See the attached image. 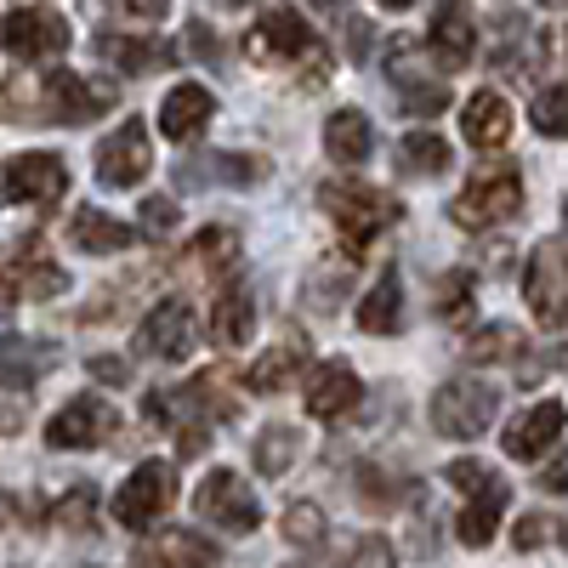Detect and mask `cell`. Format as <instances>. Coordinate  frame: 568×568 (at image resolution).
I'll return each mask as SVG.
<instances>
[{
	"label": "cell",
	"mask_w": 568,
	"mask_h": 568,
	"mask_svg": "<svg viewBox=\"0 0 568 568\" xmlns=\"http://www.w3.org/2000/svg\"><path fill=\"white\" fill-rule=\"evenodd\" d=\"M114 103L109 85H91L69 69H45V74H18L7 85V120L18 125H85Z\"/></svg>",
	"instance_id": "obj_1"
},
{
	"label": "cell",
	"mask_w": 568,
	"mask_h": 568,
	"mask_svg": "<svg viewBox=\"0 0 568 568\" xmlns=\"http://www.w3.org/2000/svg\"><path fill=\"white\" fill-rule=\"evenodd\" d=\"M318 205L329 211V222L347 233L353 256H358L369 240H382V233L404 216L393 194H382V187H364V182H324V187H318Z\"/></svg>",
	"instance_id": "obj_2"
},
{
	"label": "cell",
	"mask_w": 568,
	"mask_h": 568,
	"mask_svg": "<svg viewBox=\"0 0 568 568\" xmlns=\"http://www.w3.org/2000/svg\"><path fill=\"white\" fill-rule=\"evenodd\" d=\"M500 415V387H489L484 375H455L433 393V433L438 438H478L489 433V420Z\"/></svg>",
	"instance_id": "obj_3"
},
{
	"label": "cell",
	"mask_w": 568,
	"mask_h": 568,
	"mask_svg": "<svg viewBox=\"0 0 568 568\" xmlns=\"http://www.w3.org/2000/svg\"><path fill=\"white\" fill-rule=\"evenodd\" d=\"M517 211H524V176H517V165H489L478 171L466 187H460V200L449 205V216L471 233H484V227H500L511 222Z\"/></svg>",
	"instance_id": "obj_4"
},
{
	"label": "cell",
	"mask_w": 568,
	"mask_h": 568,
	"mask_svg": "<svg viewBox=\"0 0 568 568\" xmlns=\"http://www.w3.org/2000/svg\"><path fill=\"white\" fill-rule=\"evenodd\" d=\"M194 511H200V524L222 529V535H256L262 524V500L251 495V484L240 478V471H205V484L194 489Z\"/></svg>",
	"instance_id": "obj_5"
},
{
	"label": "cell",
	"mask_w": 568,
	"mask_h": 568,
	"mask_svg": "<svg viewBox=\"0 0 568 568\" xmlns=\"http://www.w3.org/2000/svg\"><path fill=\"white\" fill-rule=\"evenodd\" d=\"M171 506H176V471L165 460H142L114 489V524L120 529H154Z\"/></svg>",
	"instance_id": "obj_6"
},
{
	"label": "cell",
	"mask_w": 568,
	"mask_h": 568,
	"mask_svg": "<svg viewBox=\"0 0 568 568\" xmlns=\"http://www.w3.org/2000/svg\"><path fill=\"white\" fill-rule=\"evenodd\" d=\"M0 45L18 58V63H52L69 52V18L52 7H18L0 18Z\"/></svg>",
	"instance_id": "obj_7"
},
{
	"label": "cell",
	"mask_w": 568,
	"mask_h": 568,
	"mask_svg": "<svg viewBox=\"0 0 568 568\" xmlns=\"http://www.w3.org/2000/svg\"><path fill=\"white\" fill-rule=\"evenodd\" d=\"M387 80H393V91H398V103H404V114H444L449 109V80H438L433 69H426V58H420V45L415 40H393L387 45Z\"/></svg>",
	"instance_id": "obj_8"
},
{
	"label": "cell",
	"mask_w": 568,
	"mask_h": 568,
	"mask_svg": "<svg viewBox=\"0 0 568 568\" xmlns=\"http://www.w3.org/2000/svg\"><path fill=\"white\" fill-rule=\"evenodd\" d=\"M114 433H120V409L109 398H98V393H80V398H69L52 415L45 444H52V449H103Z\"/></svg>",
	"instance_id": "obj_9"
},
{
	"label": "cell",
	"mask_w": 568,
	"mask_h": 568,
	"mask_svg": "<svg viewBox=\"0 0 568 568\" xmlns=\"http://www.w3.org/2000/svg\"><path fill=\"white\" fill-rule=\"evenodd\" d=\"M524 296H529V313L546 329H562L568 324V251L557 240L535 245V256L524 267Z\"/></svg>",
	"instance_id": "obj_10"
},
{
	"label": "cell",
	"mask_w": 568,
	"mask_h": 568,
	"mask_svg": "<svg viewBox=\"0 0 568 568\" xmlns=\"http://www.w3.org/2000/svg\"><path fill=\"white\" fill-rule=\"evenodd\" d=\"M136 347L149 353V358H165V364L194 358V347H200V313L187 307L182 296L160 302L149 318H142V329H136Z\"/></svg>",
	"instance_id": "obj_11"
},
{
	"label": "cell",
	"mask_w": 568,
	"mask_h": 568,
	"mask_svg": "<svg viewBox=\"0 0 568 568\" xmlns=\"http://www.w3.org/2000/svg\"><path fill=\"white\" fill-rule=\"evenodd\" d=\"M149 165H154V154H149V125L142 120H125L98 142V182L103 187H136L149 176Z\"/></svg>",
	"instance_id": "obj_12"
},
{
	"label": "cell",
	"mask_w": 568,
	"mask_h": 568,
	"mask_svg": "<svg viewBox=\"0 0 568 568\" xmlns=\"http://www.w3.org/2000/svg\"><path fill=\"white\" fill-rule=\"evenodd\" d=\"M245 52L262 58V63H296V58H318V45H313V29L296 12H267V18L251 23Z\"/></svg>",
	"instance_id": "obj_13"
},
{
	"label": "cell",
	"mask_w": 568,
	"mask_h": 568,
	"mask_svg": "<svg viewBox=\"0 0 568 568\" xmlns=\"http://www.w3.org/2000/svg\"><path fill=\"white\" fill-rule=\"evenodd\" d=\"M358 398H364L358 369H353V364H342V358L318 364V369L307 375V393H302V404H307V415H313V420H342V415H353V409H358Z\"/></svg>",
	"instance_id": "obj_14"
},
{
	"label": "cell",
	"mask_w": 568,
	"mask_h": 568,
	"mask_svg": "<svg viewBox=\"0 0 568 568\" xmlns=\"http://www.w3.org/2000/svg\"><path fill=\"white\" fill-rule=\"evenodd\" d=\"M262 176H267V160H256V154H227V149L194 154V160L176 165V182H182V187H251V182H262Z\"/></svg>",
	"instance_id": "obj_15"
},
{
	"label": "cell",
	"mask_w": 568,
	"mask_h": 568,
	"mask_svg": "<svg viewBox=\"0 0 568 568\" xmlns=\"http://www.w3.org/2000/svg\"><path fill=\"white\" fill-rule=\"evenodd\" d=\"M7 187L23 205H58L69 194V165L58 154H18L7 165Z\"/></svg>",
	"instance_id": "obj_16"
},
{
	"label": "cell",
	"mask_w": 568,
	"mask_h": 568,
	"mask_svg": "<svg viewBox=\"0 0 568 568\" xmlns=\"http://www.w3.org/2000/svg\"><path fill=\"white\" fill-rule=\"evenodd\" d=\"M58 347L52 342H40V336H7L0 342V387L7 393H29V387H40L45 375L58 369Z\"/></svg>",
	"instance_id": "obj_17"
},
{
	"label": "cell",
	"mask_w": 568,
	"mask_h": 568,
	"mask_svg": "<svg viewBox=\"0 0 568 568\" xmlns=\"http://www.w3.org/2000/svg\"><path fill=\"white\" fill-rule=\"evenodd\" d=\"M568 426V409L557 404V398H540L535 409H524L511 426H506V438H500V449L511 455V460H535V455H546L551 444H557V433Z\"/></svg>",
	"instance_id": "obj_18"
},
{
	"label": "cell",
	"mask_w": 568,
	"mask_h": 568,
	"mask_svg": "<svg viewBox=\"0 0 568 568\" xmlns=\"http://www.w3.org/2000/svg\"><path fill=\"white\" fill-rule=\"evenodd\" d=\"M426 45H433V52L444 58V69H466V63H471V52H478V23H471V7H466V0H438Z\"/></svg>",
	"instance_id": "obj_19"
},
{
	"label": "cell",
	"mask_w": 568,
	"mask_h": 568,
	"mask_svg": "<svg viewBox=\"0 0 568 568\" xmlns=\"http://www.w3.org/2000/svg\"><path fill=\"white\" fill-rule=\"evenodd\" d=\"M211 114H216L211 91L194 85V80H182V85L165 91V103H160V131H165L171 142H187V136H200V131L211 125Z\"/></svg>",
	"instance_id": "obj_20"
},
{
	"label": "cell",
	"mask_w": 568,
	"mask_h": 568,
	"mask_svg": "<svg viewBox=\"0 0 568 568\" xmlns=\"http://www.w3.org/2000/svg\"><path fill=\"white\" fill-rule=\"evenodd\" d=\"M69 240H74V251H85V256H114V251H131V245H136V227L114 222V216L98 211V205H80L74 222H69Z\"/></svg>",
	"instance_id": "obj_21"
},
{
	"label": "cell",
	"mask_w": 568,
	"mask_h": 568,
	"mask_svg": "<svg viewBox=\"0 0 568 568\" xmlns=\"http://www.w3.org/2000/svg\"><path fill=\"white\" fill-rule=\"evenodd\" d=\"M460 131H466L471 149H500V142L511 136V109H506L500 91H478V98H466Z\"/></svg>",
	"instance_id": "obj_22"
},
{
	"label": "cell",
	"mask_w": 568,
	"mask_h": 568,
	"mask_svg": "<svg viewBox=\"0 0 568 568\" xmlns=\"http://www.w3.org/2000/svg\"><path fill=\"white\" fill-rule=\"evenodd\" d=\"M324 149L329 160H342V165H364L369 149H375V125L364 109H336L324 120Z\"/></svg>",
	"instance_id": "obj_23"
},
{
	"label": "cell",
	"mask_w": 568,
	"mask_h": 568,
	"mask_svg": "<svg viewBox=\"0 0 568 568\" xmlns=\"http://www.w3.org/2000/svg\"><path fill=\"white\" fill-rule=\"evenodd\" d=\"M251 329H256V302L245 284H227V291L211 302V342L216 347H240L251 342Z\"/></svg>",
	"instance_id": "obj_24"
},
{
	"label": "cell",
	"mask_w": 568,
	"mask_h": 568,
	"mask_svg": "<svg viewBox=\"0 0 568 568\" xmlns=\"http://www.w3.org/2000/svg\"><path fill=\"white\" fill-rule=\"evenodd\" d=\"M307 364V342L302 336H284L273 342L256 364H251V393H284V387H296V369Z\"/></svg>",
	"instance_id": "obj_25"
},
{
	"label": "cell",
	"mask_w": 568,
	"mask_h": 568,
	"mask_svg": "<svg viewBox=\"0 0 568 568\" xmlns=\"http://www.w3.org/2000/svg\"><path fill=\"white\" fill-rule=\"evenodd\" d=\"M506 484L495 478L484 495H471L466 500V511H460V524H455V535H460V546H471V551H484L489 540H495V529H500V511H506Z\"/></svg>",
	"instance_id": "obj_26"
},
{
	"label": "cell",
	"mask_w": 568,
	"mask_h": 568,
	"mask_svg": "<svg viewBox=\"0 0 568 568\" xmlns=\"http://www.w3.org/2000/svg\"><path fill=\"white\" fill-rule=\"evenodd\" d=\"M540 52H546L540 29H529L524 18H500V45H495V69H506V74H535V69H540Z\"/></svg>",
	"instance_id": "obj_27"
},
{
	"label": "cell",
	"mask_w": 568,
	"mask_h": 568,
	"mask_svg": "<svg viewBox=\"0 0 568 568\" xmlns=\"http://www.w3.org/2000/svg\"><path fill=\"white\" fill-rule=\"evenodd\" d=\"M98 58L125 69V74H154L160 63H171L165 40H131V34H98Z\"/></svg>",
	"instance_id": "obj_28"
},
{
	"label": "cell",
	"mask_w": 568,
	"mask_h": 568,
	"mask_svg": "<svg viewBox=\"0 0 568 568\" xmlns=\"http://www.w3.org/2000/svg\"><path fill=\"white\" fill-rule=\"evenodd\" d=\"M222 551L200 529H165L154 540V568H216Z\"/></svg>",
	"instance_id": "obj_29"
},
{
	"label": "cell",
	"mask_w": 568,
	"mask_h": 568,
	"mask_svg": "<svg viewBox=\"0 0 568 568\" xmlns=\"http://www.w3.org/2000/svg\"><path fill=\"white\" fill-rule=\"evenodd\" d=\"M69 291V273L58 267V262H45L40 256V245H18V296H29V302H52V296H63Z\"/></svg>",
	"instance_id": "obj_30"
},
{
	"label": "cell",
	"mask_w": 568,
	"mask_h": 568,
	"mask_svg": "<svg viewBox=\"0 0 568 568\" xmlns=\"http://www.w3.org/2000/svg\"><path fill=\"white\" fill-rule=\"evenodd\" d=\"M358 324L369 329V336H393V329L404 324V284H398V273H387V278L358 302Z\"/></svg>",
	"instance_id": "obj_31"
},
{
	"label": "cell",
	"mask_w": 568,
	"mask_h": 568,
	"mask_svg": "<svg viewBox=\"0 0 568 568\" xmlns=\"http://www.w3.org/2000/svg\"><path fill=\"white\" fill-rule=\"evenodd\" d=\"M524 329H511V324H484L478 336H466V358L471 364H524Z\"/></svg>",
	"instance_id": "obj_32"
},
{
	"label": "cell",
	"mask_w": 568,
	"mask_h": 568,
	"mask_svg": "<svg viewBox=\"0 0 568 568\" xmlns=\"http://www.w3.org/2000/svg\"><path fill=\"white\" fill-rule=\"evenodd\" d=\"M296 449H302V438H296V426H262L256 433V444H251V460H256V471L262 478H284V471L296 466Z\"/></svg>",
	"instance_id": "obj_33"
},
{
	"label": "cell",
	"mask_w": 568,
	"mask_h": 568,
	"mask_svg": "<svg viewBox=\"0 0 568 568\" xmlns=\"http://www.w3.org/2000/svg\"><path fill=\"white\" fill-rule=\"evenodd\" d=\"M398 165H404V176H444L449 171V142L438 131H409L398 142Z\"/></svg>",
	"instance_id": "obj_34"
},
{
	"label": "cell",
	"mask_w": 568,
	"mask_h": 568,
	"mask_svg": "<svg viewBox=\"0 0 568 568\" xmlns=\"http://www.w3.org/2000/svg\"><path fill=\"white\" fill-rule=\"evenodd\" d=\"M471 296H478V273H471V267H449V273L433 284V313L449 318V324H460V318L471 313Z\"/></svg>",
	"instance_id": "obj_35"
},
{
	"label": "cell",
	"mask_w": 568,
	"mask_h": 568,
	"mask_svg": "<svg viewBox=\"0 0 568 568\" xmlns=\"http://www.w3.org/2000/svg\"><path fill=\"white\" fill-rule=\"evenodd\" d=\"M187 262H194L200 273H227L233 262H240V233L233 227H205L194 245H187Z\"/></svg>",
	"instance_id": "obj_36"
},
{
	"label": "cell",
	"mask_w": 568,
	"mask_h": 568,
	"mask_svg": "<svg viewBox=\"0 0 568 568\" xmlns=\"http://www.w3.org/2000/svg\"><path fill=\"white\" fill-rule=\"evenodd\" d=\"M324 511L313 506V500H291L284 506V540L291 546H302V551H313V546H324Z\"/></svg>",
	"instance_id": "obj_37"
},
{
	"label": "cell",
	"mask_w": 568,
	"mask_h": 568,
	"mask_svg": "<svg viewBox=\"0 0 568 568\" xmlns=\"http://www.w3.org/2000/svg\"><path fill=\"white\" fill-rule=\"evenodd\" d=\"M347 284H353V262H324V267H313V278H307V302L318 307V313H329V307H336V296L347 291Z\"/></svg>",
	"instance_id": "obj_38"
},
{
	"label": "cell",
	"mask_w": 568,
	"mask_h": 568,
	"mask_svg": "<svg viewBox=\"0 0 568 568\" xmlns=\"http://www.w3.org/2000/svg\"><path fill=\"white\" fill-rule=\"evenodd\" d=\"M58 524L74 529V535H98V489H91V484H74V489L58 500Z\"/></svg>",
	"instance_id": "obj_39"
},
{
	"label": "cell",
	"mask_w": 568,
	"mask_h": 568,
	"mask_svg": "<svg viewBox=\"0 0 568 568\" xmlns=\"http://www.w3.org/2000/svg\"><path fill=\"white\" fill-rule=\"evenodd\" d=\"M529 120H535V131H540V136H568V80L540 91L535 109H529Z\"/></svg>",
	"instance_id": "obj_40"
},
{
	"label": "cell",
	"mask_w": 568,
	"mask_h": 568,
	"mask_svg": "<svg viewBox=\"0 0 568 568\" xmlns=\"http://www.w3.org/2000/svg\"><path fill=\"white\" fill-rule=\"evenodd\" d=\"M358 500L369 506V511H387V506H398V495H404V484H393V471H382V466H358Z\"/></svg>",
	"instance_id": "obj_41"
},
{
	"label": "cell",
	"mask_w": 568,
	"mask_h": 568,
	"mask_svg": "<svg viewBox=\"0 0 568 568\" xmlns=\"http://www.w3.org/2000/svg\"><path fill=\"white\" fill-rule=\"evenodd\" d=\"M342 568H398V551L387 546V535H358L342 557Z\"/></svg>",
	"instance_id": "obj_42"
},
{
	"label": "cell",
	"mask_w": 568,
	"mask_h": 568,
	"mask_svg": "<svg viewBox=\"0 0 568 568\" xmlns=\"http://www.w3.org/2000/svg\"><path fill=\"white\" fill-rule=\"evenodd\" d=\"M444 478H449V484H455V489L471 500V495H484V489L495 484V471H489L484 460H449V471H444Z\"/></svg>",
	"instance_id": "obj_43"
},
{
	"label": "cell",
	"mask_w": 568,
	"mask_h": 568,
	"mask_svg": "<svg viewBox=\"0 0 568 568\" xmlns=\"http://www.w3.org/2000/svg\"><path fill=\"white\" fill-rule=\"evenodd\" d=\"M551 535H557V529H551V517H540V511H529V517H524V524H517V529H511V546H517V551H540V546H546Z\"/></svg>",
	"instance_id": "obj_44"
},
{
	"label": "cell",
	"mask_w": 568,
	"mask_h": 568,
	"mask_svg": "<svg viewBox=\"0 0 568 568\" xmlns=\"http://www.w3.org/2000/svg\"><path fill=\"white\" fill-rule=\"evenodd\" d=\"M85 7L98 12L103 0H85ZM114 12H120V18H136V23H160V18L171 12V0H114Z\"/></svg>",
	"instance_id": "obj_45"
},
{
	"label": "cell",
	"mask_w": 568,
	"mask_h": 568,
	"mask_svg": "<svg viewBox=\"0 0 568 568\" xmlns=\"http://www.w3.org/2000/svg\"><path fill=\"white\" fill-rule=\"evenodd\" d=\"M171 227H176V205H171V200H149V205H142V233L165 240Z\"/></svg>",
	"instance_id": "obj_46"
},
{
	"label": "cell",
	"mask_w": 568,
	"mask_h": 568,
	"mask_svg": "<svg viewBox=\"0 0 568 568\" xmlns=\"http://www.w3.org/2000/svg\"><path fill=\"white\" fill-rule=\"evenodd\" d=\"M91 375H98V382H109V387H125V382H131V364H125V358L98 353V358H91Z\"/></svg>",
	"instance_id": "obj_47"
},
{
	"label": "cell",
	"mask_w": 568,
	"mask_h": 568,
	"mask_svg": "<svg viewBox=\"0 0 568 568\" xmlns=\"http://www.w3.org/2000/svg\"><path fill=\"white\" fill-rule=\"evenodd\" d=\"M540 489H546V495H568V449H562V455L540 471Z\"/></svg>",
	"instance_id": "obj_48"
},
{
	"label": "cell",
	"mask_w": 568,
	"mask_h": 568,
	"mask_svg": "<svg viewBox=\"0 0 568 568\" xmlns=\"http://www.w3.org/2000/svg\"><path fill=\"white\" fill-rule=\"evenodd\" d=\"M347 52H353V63L369 52V23L364 18H347Z\"/></svg>",
	"instance_id": "obj_49"
},
{
	"label": "cell",
	"mask_w": 568,
	"mask_h": 568,
	"mask_svg": "<svg viewBox=\"0 0 568 568\" xmlns=\"http://www.w3.org/2000/svg\"><path fill=\"white\" fill-rule=\"evenodd\" d=\"M187 45H194V52H200V58H216V40L205 34V23H200L194 34H187Z\"/></svg>",
	"instance_id": "obj_50"
},
{
	"label": "cell",
	"mask_w": 568,
	"mask_h": 568,
	"mask_svg": "<svg viewBox=\"0 0 568 568\" xmlns=\"http://www.w3.org/2000/svg\"><path fill=\"white\" fill-rule=\"evenodd\" d=\"M23 426V409H0V433H18Z\"/></svg>",
	"instance_id": "obj_51"
},
{
	"label": "cell",
	"mask_w": 568,
	"mask_h": 568,
	"mask_svg": "<svg viewBox=\"0 0 568 568\" xmlns=\"http://www.w3.org/2000/svg\"><path fill=\"white\" fill-rule=\"evenodd\" d=\"M382 7H387V12H404V7H415V0H382Z\"/></svg>",
	"instance_id": "obj_52"
},
{
	"label": "cell",
	"mask_w": 568,
	"mask_h": 568,
	"mask_svg": "<svg viewBox=\"0 0 568 568\" xmlns=\"http://www.w3.org/2000/svg\"><path fill=\"white\" fill-rule=\"evenodd\" d=\"M313 7H342V0H313Z\"/></svg>",
	"instance_id": "obj_53"
},
{
	"label": "cell",
	"mask_w": 568,
	"mask_h": 568,
	"mask_svg": "<svg viewBox=\"0 0 568 568\" xmlns=\"http://www.w3.org/2000/svg\"><path fill=\"white\" fill-rule=\"evenodd\" d=\"M557 358H562V369H568V347H562V353H557Z\"/></svg>",
	"instance_id": "obj_54"
},
{
	"label": "cell",
	"mask_w": 568,
	"mask_h": 568,
	"mask_svg": "<svg viewBox=\"0 0 568 568\" xmlns=\"http://www.w3.org/2000/svg\"><path fill=\"white\" fill-rule=\"evenodd\" d=\"M562 546H568V524H562Z\"/></svg>",
	"instance_id": "obj_55"
},
{
	"label": "cell",
	"mask_w": 568,
	"mask_h": 568,
	"mask_svg": "<svg viewBox=\"0 0 568 568\" xmlns=\"http://www.w3.org/2000/svg\"><path fill=\"white\" fill-rule=\"evenodd\" d=\"M562 222H568V200H562Z\"/></svg>",
	"instance_id": "obj_56"
},
{
	"label": "cell",
	"mask_w": 568,
	"mask_h": 568,
	"mask_svg": "<svg viewBox=\"0 0 568 568\" xmlns=\"http://www.w3.org/2000/svg\"><path fill=\"white\" fill-rule=\"evenodd\" d=\"M0 524H7V506H0Z\"/></svg>",
	"instance_id": "obj_57"
}]
</instances>
